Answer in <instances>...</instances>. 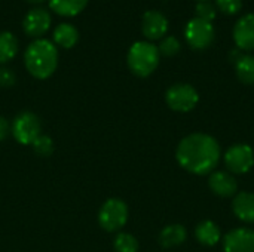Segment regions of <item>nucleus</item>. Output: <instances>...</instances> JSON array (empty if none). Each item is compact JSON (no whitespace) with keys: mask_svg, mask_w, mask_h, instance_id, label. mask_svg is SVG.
<instances>
[{"mask_svg":"<svg viewBox=\"0 0 254 252\" xmlns=\"http://www.w3.org/2000/svg\"><path fill=\"white\" fill-rule=\"evenodd\" d=\"M222 157L219 141L204 132L186 135L177 146L176 159L179 165L193 175H208L216 171Z\"/></svg>","mask_w":254,"mask_h":252,"instance_id":"nucleus-1","label":"nucleus"},{"mask_svg":"<svg viewBox=\"0 0 254 252\" xmlns=\"http://www.w3.org/2000/svg\"><path fill=\"white\" fill-rule=\"evenodd\" d=\"M24 64L28 73L36 79H48L58 65V49L46 39H36L28 45L24 53Z\"/></svg>","mask_w":254,"mask_h":252,"instance_id":"nucleus-2","label":"nucleus"},{"mask_svg":"<svg viewBox=\"0 0 254 252\" xmlns=\"http://www.w3.org/2000/svg\"><path fill=\"white\" fill-rule=\"evenodd\" d=\"M161 53L158 46L150 42L140 40L132 43L127 55V64L129 70L138 77L150 76L159 65Z\"/></svg>","mask_w":254,"mask_h":252,"instance_id":"nucleus-3","label":"nucleus"},{"mask_svg":"<svg viewBox=\"0 0 254 252\" xmlns=\"http://www.w3.org/2000/svg\"><path fill=\"white\" fill-rule=\"evenodd\" d=\"M167 105L177 113H189L199 102L198 91L189 83H174L165 92Z\"/></svg>","mask_w":254,"mask_h":252,"instance_id":"nucleus-4","label":"nucleus"},{"mask_svg":"<svg viewBox=\"0 0 254 252\" xmlns=\"http://www.w3.org/2000/svg\"><path fill=\"white\" fill-rule=\"evenodd\" d=\"M186 43L195 50H204L210 48L216 39V30L213 22H207L199 18H192L185 25Z\"/></svg>","mask_w":254,"mask_h":252,"instance_id":"nucleus-5","label":"nucleus"},{"mask_svg":"<svg viewBox=\"0 0 254 252\" xmlns=\"http://www.w3.org/2000/svg\"><path fill=\"white\" fill-rule=\"evenodd\" d=\"M223 162L228 168V172H231L232 175L247 174L254 166L253 147L244 143L234 144L223 154Z\"/></svg>","mask_w":254,"mask_h":252,"instance_id":"nucleus-6","label":"nucleus"},{"mask_svg":"<svg viewBox=\"0 0 254 252\" xmlns=\"http://www.w3.org/2000/svg\"><path fill=\"white\" fill-rule=\"evenodd\" d=\"M128 221V206L121 199H109L98 212V223L106 232H118Z\"/></svg>","mask_w":254,"mask_h":252,"instance_id":"nucleus-7","label":"nucleus"},{"mask_svg":"<svg viewBox=\"0 0 254 252\" xmlns=\"http://www.w3.org/2000/svg\"><path fill=\"white\" fill-rule=\"evenodd\" d=\"M10 131H12L13 138L19 144L31 146L33 141L40 135L42 125H40L39 117L34 113H31V111H22V113H19L13 119L12 126H10Z\"/></svg>","mask_w":254,"mask_h":252,"instance_id":"nucleus-8","label":"nucleus"},{"mask_svg":"<svg viewBox=\"0 0 254 252\" xmlns=\"http://www.w3.org/2000/svg\"><path fill=\"white\" fill-rule=\"evenodd\" d=\"M225 252H254V230L250 227H235L222 238Z\"/></svg>","mask_w":254,"mask_h":252,"instance_id":"nucleus-9","label":"nucleus"},{"mask_svg":"<svg viewBox=\"0 0 254 252\" xmlns=\"http://www.w3.org/2000/svg\"><path fill=\"white\" fill-rule=\"evenodd\" d=\"M232 37L240 50H254V13H246L235 22Z\"/></svg>","mask_w":254,"mask_h":252,"instance_id":"nucleus-10","label":"nucleus"},{"mask_svg":"<svg viewBox=\"0 0 254 252\" xmlns=\"http://www.w3.org/2000/svg\"><path fill=\"white\" fill-rule=\"evenodd\" d=\"M141 31L147 40H161L168 31V19L159 10H147L141 18Z\"/></svg>","mask_w":254,"mask_h":252,"instance_id":"nucleus-11","label":"nucleus"},{"mask_svg":"<svg viewBox=\"0 0 254 252\" xmlns=\"http://www.w3.org/2000/svg\"><path fill=\"white\" fill-rule=\"evenodd\" d=\"M210 190L219 198H234L238 193L237 178L228 171H213L208 177Z\"/></svg>","mask_w":254,"mask_h":252,"instance_id":"nucleus-12","label":"nucleus"},{"mask_svg":"<svg viewBox=\"0 0 254 252\" xmlns=\"http://www.w3.org/2000/svg\"><path fill=\"white\" fill-rule=\"evenodd\" d=\"M24 31L31 37L43 36L51 27V15L43 7H33L24 18Z\"/></svg>","mask_w":254,"mask_h":252,"instance_id":"nucleus-13","label":"nucleus"},{"mask_svg":"<svg viewBox=\"0 0 254 252\" xmlns=\"http://www.w3.org/2000/svg\"><path fill=\"white\" fill-rule=\"evenodd\" d=\"M232 212L244 224H254V195L240 192L232 199Z\"/></svg>","mask_w":254,"mask_h":252,"instance_id":"nucleus-14","label":"nucleus"},{"mask_svg":"<svg viewBox=\"0 0 254 252\" xmlns=\"http://www.w3.org/2000/svg\"><path fill=\"white\" fill-rule=\"evenodd\" d=\"M195 238L202 247L213 248L222 241V232L214 221L204 220L195 227Z\"/></svg>","mask_w":254,"mask_h":252,"instance_id":"nucleus-15","label":"nucleus"},{"mask_svg":"<svg viewBox=\"0 0 254 252\" xmlns=\"http://www.w3.org/2000/svg\"><path fill=\"white\" fill-rule=\"evenodd\" d=\"M188 239V230L182 224L165 226L159 233V245L165 250L180 247Z\"/></svg>","mask_w":254,"mask_h":252,"instance_id":"nucleus-16","label":"nucleus"},{"mask_svg":"<svg viewBox=\"0 0 254 252\" xmlns=\"http://www.w3.org/2000/svg\"><path fill=\"white\" fill-rule=\"evenodd\" d=\"M79 40V31L74 25L71 24H60L55 31H54V42L55 45L64 48V49H70L73 48Z\"/></svg>","mask_w":254,"mask_h":252,"instance_id":"nucleus-17","label":"nucleus"},{"mask_svg":"<svg viewBox=\"0 0 254 252\" xmlns=\"http://www.w3.org/2000/svg\"><path fill=\"white\" fill-rule=\"evenodd\" d=\"M88 4V0H49V7L61 16H74Z\"/></svg>","mask_w":254,"mask_h":252,"instance_id":"nucleus-18","label":"nucleus"},{"mask_svg":"<svg viewBox=\"0 0 254 252\" xmlns=\"http://www.w3.org/2000/svg\"><path fill=\"white\" fill-rule=\"evenodd\" d=\"M237 77L244 85H254V56L244 55L234 64Z\"/></svg>","mask_w":254,"mask_h":252,"instance_id":"nucleus-19","label":"nucleus"},{"mask_svg":"<svg viewBox=\"0 0 254 252\" xmlns=\"http://www.w3.org/2000/svg\"><path fill=\"white\" fill-rule=\"evenodd\" d=\"M18 52V39L9 33L1 31L0 33V64L9 62Z\"/></svg>","mask_w":254,"mask_h":252,"instance_id":"nucleus-20","label":"nucleus"},{"mask_svg":"<svg viewBox=\"0 0 254 252\" xmlns=\"http://www.w3.org/2000/svg\"><path fill=\"white\" fill-rule=\"evenodd\" d=\"M113 247L116 252H138V241L129 233H119L113 241Z\"/></svg>","mask_w":254,"mask_h":252,"instance_id":"nucleus-21","label":"nucleus"},{"mask_svg":"<svg viewBox=\"0 0 254 252\" xmlns=\"http://www.w3.org/2000/svg\"><path fill=\"white\" fill-rule=\"evenodd\" d=\"M34 153L40 157H49L54 153V141L48 135H39L31 144Z\"/></svg>","mask_w":254,"mask_h":252,"instance_id":"nucleus-22","label":"nucleus"},{"mask_svg":"<svg viewBox=\"0 0 254 252\" xmlns=\"http://www.w3.org/2000/svg\"><path fill=\"white\" fill-rule=\"evenodd\" d=\"M180 49H182V43H180V40H179L177 37H174V36L164 37V39L161 40L159 46H158L159 53L164 55V56H168V58H170V56H176V55L180 52Z\"/></svg>","mask_w":254,"mask_h":252,"instance_id":"nucleus-23","label":"nucleus"},{"mask_svg":"<svg viewBox=\"0 0 254 252\" xmlns=\"http://www.w3.org/2000/svg\"><path fill=\"white\" fill-rule=\"evenodd\" d=\"M195 16L207 22H213L217 16V9L210 1H198L195 6Z\"/></svg>","mask_w":254,"mask_h":252,"instance_id":"nucleus-24","label":"nucleus"},{"mask_svg":"<svg viewBox=\"0 0 254 252\" xmlns=\"http://www.w3.org/2000/svg\"><path fill=\"white\" fill-rule=\"evenodd\" d=\"M216 9L225 15H237L243 9V0H216Z\"/></svg>","mask_w":254,"mask_h":252,"instance_id":"nucleus-25","label":"nucleus"},{"mask_svg":"<svg viewBox=\"0 0 254 252\" xmlns=\"http://www.w3.org/2000/svg\"><path fill=\"white\" fill-rule=\"evenodd\" d=\"M15 83V74L9 68H0V86L7 88Z\"/></svg>","mask_w":254,"mask_h":252,"instance_id":"nucleus-26","label":"nucleus"},{"mask_svg":"<svg viewBox=\"0 0 254 252\" xmlns=\"http://www.w3.org/2000/svg\"><path fill=\"white\" fill-rule=\"evenodd\" d=\"M9 132H10V125H9L7 119L0 116V141H3L9 135Z\"/></svg>","mask_w":254,"mask_h":252,"instance_id":"nucleus-27","label":"nucleus"},{"mask_svg":"<svg viewBox=\"0 0 254 252\" xmlns=\"http://www.w3.org/2000/svg\"><path fill=\"white\" fill-rule=\"evenodd\" d=\"M28 3H31V4H40V3H43L45 0H27Z\"/></svg>","mask_w":254,"mask_h":252,"instance_id":"nucleus-28","label":"nucleus"},{"mask_svg":"<svg viewBox=\"0 0 254 252\" xmlns=\"http://www.w3.org/2000/svg\"><path fill=\"white\" fill-rule=\"evenodd\" d=\"M198 1H208V0H198Z\"/></svg>","mask_w":254,"mask_h":252,"instance_id":"nucleus-29","label":"nucleus"}]
</instances>
